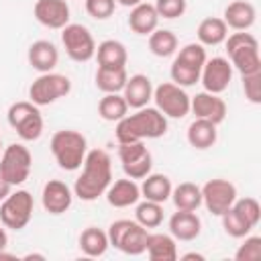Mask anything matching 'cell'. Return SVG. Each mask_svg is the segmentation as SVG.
<instances>
[{
    "instance_id": "6da1fadb",
    "label": "cell",
    "mask_w": 261,
    "mask_h": 261,
    "mask_svg": "<svg viewBox=\"0 0 261 261\" xmlns=\"http://www.w3.org/2000/svg\"><path fill=\"white\" fill-rule=\"evenodd\" d=\"M82 175L73 184V196L82 202H94L112 184V159L104 149H92L86 153Z\"/></svg>"
},
{
    "instance_id": "7a4b0ae2",
    "label": "cell",
    "mask_w": 261,
    "mask_h": 261,
    "mask_svg": "<svg viewBox=\"0 0 261 261\" xmlns=\"http://www.w3.org/2000/svg\"><path fill=\"white\" fill-rule=\"evenodd\" d=\"M167 133V116L153 106L137 108V112L126 114L116 122V141L135 143L145 139H159Z\"/></svg>"
},
{
    "instance_id": "3957f363",
    "label": "cell",
    "mask_w": 261,
    "mask_h": 261,
    "mask_svg": "<svg viewBox=\"0 0 261 261\" xmlns=\"http://www.w3.org/2000/svg\"><path fill=\"white\" fill-rule=\"evenodd\" d=\"M49 149L57 161V165L65 171H75L84 165L88 153V141L80 130L63 128L51 137Z\"/></svg>"
},
{
    "instance_id": "277c9868",
    "label": "cell",
    "mask_w": 261,
    "mask_h": 261,
    "mask_svg": "<svg viewBox=\"0 0 261 261\" xmlns=\"http://www.w3.org/2000/svg\"><path fill=\"white\" fill-rule=\"evenodd\" d=\"M224 45H226V53H228L230 65H232L241 75L261 71L259 41H257L251 33H247V31H237V33H232V35L226 37Z\"/></svg>"
},
{
    "instance_id": "5b68a950",
    "label": "cell",
    "mask_w": 261,
    "mask_h": 261,
    "mask_svg": "<svg viewBox=\"0 0 261 261\" xmlns=\"http://www.w3.org/2000/svg\"><path fill=\"white\" fill-rule=\"evenodd\" d=\"M206 49L200 43H188L186 47L179 49V53L175 55L169 75L171 82L181 86V88H190L196 82H200V71L206 63Z\"/></svg>"
},
{
    "instance_id": "8992f818",
    "label": "cell",
    "mask_w": 261,
    "mask_h": 261,
    "mask_svg": "<svg viewBox=\"0 0 261 261\" xmlns=\"http://www.w3.org/2000/svg\"><path fill=\"white\" fill-rule=\"evenodd\" d=\"M108 241L114 249H118L120 253L124 255H143L145 249H147V237H149V230L145 226H141L137 220H128V218H120V220H114L108 230Z\"/></svg>"
},
{
    "instance_id": "52a82bcc",
    "label": "cell",
    "mask_w": 261,
    "mask_h": 261,
    "mask_svg": "<svg viewBox=\"0 0 261 261\" xmlns=\"http://www.w3.org/2000/svg\"><path fill=\"white\" fill-rule=\"evenodd\" d=\"M8 124L16 130V135L22 141H37L43 135V114L39 110L37 104H33L31 100H20L10 104L8 112H6Z\"/></svg>"
},
{
    "instance_id": "ba28073f",
    "label": "cell",
    "mask_w": 261,
    "mask_h": 261,
    "mask_svg": "<svg viewBox=\"0 0 261 261\" xmlns=\"http://www.w3.org/2000/svg\"><path fill=\"white\" fill-rule=\"evenodd\" d=\"M33 208H35V200H33L31 192H27V190L10 192L0 202L2 226L10 228V230H22L33 218Z\"/></svg>"
},
{
    "instance_id": "9c48e42d",
    "label": "cell",
    "mask_w": 261,
    "mask_h": 261,
    "mask_svg": "<svg viewBox=\"0 0 261 261\" xmlns=\"http://www.w3.org/2000/svg\"><path fill=\"white\" fill-rule=\"evenodd\" d=\"M33 167V155L22 143H12L4 147L0 155V175L14 188L29 179Z\"/></svg>"
},
{
    "instance_id": "30bf717a",
    "label": "cell",
    "mask_w": 261,
    "mask_h": 261,
    "mask_svg": "<svg viewBox=\"0 0 261 261\" xmlns=\"http://www.w3.org/2000/svg\"><path fill=\"white\" fill-rule=\"evenodd\" d=\"M71 92V82L63 73L47 71L41 73L29 88V100L37 106H49Z\"/></svg>"
},
{
    "instance_id": "8fae6325",
    "label": "cell",
    "mask_w": 261,
    "mask_h": 261,
    "mask_svg": "<svg viewBox=\"0 0 261 261\" xmlns=\"http://www.w3.org/2000/svg\"><path fill=\"white\" fill-rule=\"evenodd\" d=\"M61 43L71 61L86 63L96 55V41L90 29L80 22H67L61 29Z\"/></svg>"
},
{
    "instance_id": "7c38bea8",
    "label": "cell",
    "mask_w": 261,
    "mask_h": 261,
    "mask_svg": "<svg viewBox=\"0 0 261 261\" xmlns=\"http://www.w3.org/2000/svg\"><path fill=\"white\" fill-rule=\"evenodd\" d=\"M153 100L155 108L167 118H184L190 114V96L181 86L173 82H163L153 88Z\"/></svg>"
},
{
    "instance_id": "4fadbf2b",
    "label": "cell",
    "mask_w": 261,
    "mask_h": 261,
    "mask_svg": "<svg viewBox=\"0 0 261 261\" xmlns=\"http://www.w3.org/2000/svg\"><path fill=\"white\" fill-rule=\"evenodd\" d=\"M200 190H202V204L214 216L226 212L237 200V186L222 177L208 179Z\"/></svg>"
},
{
    "instance_id": "5bb4252c",
    "label": "cell",
    "mask_w": 261,
    "mask_h": 261,
    "mask_svg": "<svg viewBox=\"0 0 261 261\" xmlns=\"http://www.w3.org/2000/svg\"><path fill=\"white\" fill-rule=\"evenodd\" d=\"M200 82L206 92L210 94H222L230 82H232V65L226 57H212L206 59L202 71H200Z\"/></svg>"
},
{
    "instance_id": "9a60e30c",
    "label": "cell",
    "mask_w": 261,
    "mask_h": 261,
    "mask_svg": "<svg viewBox=\"0 0 261 261\" xmlns=\"http://www.w3.org/2000/svg\"><path fill=\"white\" fill-rule=\"evenodd\" d=\"M190 112H194L196 118L210 120L218 126L226 118V102L220 98V94H210L204 90L190 98Z\"/></svg>"
},
{
    "instance_id": "2e32d148",
    "label": "cell",
    "mask_w": 261,
    "mask_h": 261,
    "mask_svg": "<svg viewBox=\"0 0 261 261\" xmlns=\"http://www.w3.org/2000/svg\"><path fill=\"white\" fill-rule=\"evenodd\" d=\"M33 14L43 27L61 31L69 22V4L67 0H37Z\"/></svg>"
},
{
    "instance_id": "e0dca14e",
    "label": "cell",
    "mask_w": 261,
    "mask_h": 261,
    "mask_svg": "<svg viewBox=\"0 0 261 261\" xmlns=\"http://www.w3.org/2000/svg\"><path fill=\"white\" fill-rule=\"evenodd\" d=\"M41 202H43V208L49 212V214H63L71 208V202H73V192L71 188L61 181V179H49L45 186H43V194H41Z\"/></svg>"
},
{
    "instance_id": "ac0fdd59",
    "label": "cell",
    "mask_w": 261,
    "mask_h": 261,
    "mask_svg": "<svg viewBox=\"0 0 261 261\" xmlns=\"http://www.w3.org/2000/svg\"><path fill=\"white\" fill-rule=\"evenodd\" d=\"M202 232V220L194 210H177L169 218V234L175 241H194Z\"/></svg>"
},
{
    "instance_id": "d6986e66",
    "label": "cell",
    "mask_w": 261,
    "mask_h": 261,
    "mask_svg": "<svg viewBox=\"0 0 261 261\" xmlns=\"http://www.w3.org/2000/svg\"><path fill=\"white\" fill-rule=\"evenodd\" d=\"M27 59H29V65L39 71V73H47V71H53L59 63V51L57 47L47 41V39H39L35 43H31L29 47V53H27Z\"/></svg>"
},
{
    "instance_id": "ffe728a7",
    "label": "cell",
    "mask_w": 261,
    "mask_h": 261,
    "mask_svg": "<svg viewBox=\"0 0 261 261\" xmlns=\"http://www.w3.org/2000/svg\"><path fill=\"white\" fill-rule=\"evenodd\" d=\"M122 96L128 104V108H143L149 106V102L153 100V84L149 80V75L145 73H135L126 80Z\"/></svg>"
},
{
    "instance_id": "44dd1931",
    "label": "cell",
    "mask_w": 261,
    "mask_h": 261,
    "mask_svg": "<svg viewBox=\"0 0 261 261\" xmlns=\"http://www.w3.org/2000/svg\"><path fill=\"white\" fill-rule=\"evenodd\" d=\"M106 202L112 208H128L135 206L141 198V188L137 186L135 179L124 177V179H116L114 184L108 186V190L104 192Z\"/></svg>"
},
{
    "instance_id": "7402d4cb",
    "label": "cell",
    "mask_w": 261,
    "mask_h": 261,
    "mask_svg": "<svg viewBox=\"0 0 261 261\" xmlns=\"http://www.w3.org/2000/svg\"><path fill=\"white\" fill-rule=\"evenodd\" d=\"M222 20L232 31H249L257 20V8L247 0H232L224 8Z\"/></svg>"
},
{
    "instance_id": "603a6c76",
    "label": "cell",
    "mask_w": 261,
    "mask_h": 261,
    "mask_svg": "<svg viewBox=\"0 0 261 261\" xmlns=\"http://www.w3.org/2000/svg\"><path fill=\"white\" fill-rule=\"evenodd\" d=\"M157 24H159V14H157L153 4L141 2V4L130 8L128 27H130L133 33H137V35H151L157 29Z\"/></svg>"
},
{
    "instance_id": "cb8c5ba5",
    "label": "cell",
    "mask_w": 261,
    "mask_h": 261,
    "mask_svg": "<svg viewBox=\"0 0 261 261\" xmlns=\"http://www.w3.org/2000/svg\"><path fill=\"white\" fill-rule=\"evenodd\" d=\"M145 251L151 261H175L177 259V241L165 232H149Z\"/></svg>"
},
{
    "instance_id": "d4e9b609",
    "label": "cell",
    "mask_w": 261,
    "mask_h": 261,
    "mask_svg": "<svg viewBox=\"0 0 261 261\" xmlns=\"http://www.w3.org/2000/svg\"><path fill=\"white\" fill-rule=\"evenodd\" d=\"M98 59V67H126L128 61V53L124 43L116 41V39H106L96 47V55Z\"/></svg>"
},
{
    "instance_id": "484cf974",
    "label": "cell",
    "mask_w": 261,
    "mask_h": 261,
    "mask_svg": "<svg viewBox=\"0 0 261 261\" xmlns=\"http://www.w3.org/2000/svg\"><path fill=\"white\" fill-rule=\"evenodd\" d=\"M188 143L190 147L198 149V151H206L210 147H214L216 139H218V133H216V124L210 122V120H204V118H196L190 126H188Z\"/></svg>"
},
{
    "instance_id": "4316f807",
    "label": "cell",
    "mask_w": 261,
    "mask_h": 261,
    "mask_svg": "<svg viewBox=\"0 0 261 261\" xmlns=\"http://www.w3.org/2000/svg\"><path fill=\"white\" fill-rule=\"evenodd\" d=\"M196 35H198V43H200V45H204V47H216V45H220V43L226 41V37H228V27H226V22H224L222 18H218V16H208V18H204V20L198 24Z\"/></svg>"
},
{
    "instance_id": "83f0119b",
    "label": "cell",
    "mask_w": 261,
    "mask_h": 261,
    "mask_svg": "<svg viewBox=\"0 0 261 261\" xmlns=\"http://www.w3.org/2000/svg\"><path fill=\"white\" fill-rule=\"evenodd\" d=\"M139 188H141V196L145 200H153L159 204H165L173 190L171 179L163 173H149L147 177H143V184Z\"/></svg>"
},
{
    "instance_id": "f1b7e54d",
    "label": "cell",
    "mask_w": 261,
    "mask_h": 261,
    "mask_svg": "<svg viewBox=\"0 0 261 261\" xmlns=\"http://www.w3.org/2000/svg\"><path fill=\"white\" fill-rule=\"evenodd\" d=\"M128 80L126 67H98L96 69V88L104 94H122Z\"/></svg>"
},
{
    "instance_id": "f546056e",
    "label": "cell",
    "mask_w": 261,
    "mask_h": 261,
    "mask_svg": "<svg viewBox=\"0 0 261 261\" xmlns=\"http://www.w3.org/2000/svg\"><path fill=\"white\" fill-rule=\"evenodd\" d=\"M110 247L108 234L106 230L98 228V226H88L86 230H82L80 234V249L86 257H102Z\"/></svg>"
},
{
    "instance_id": "4dcf8cb0",
    "label": "cell",
    "mask_w": 261,
    "mask_h": 261,
    "mask_svg": "<svg viewBox=\"0 0 261 261\" xmlns=\"http://www.w3.org/2000/svg\"><path fill=\"white\" fill-rule=\"evenodd\" d=\"M175 204L177 210H198L202 206V190L200 186L192 184V181H184L179 186H175L171 190V196H169Z\"/></svg>"
},
{
    "instance_id": "1f68e13d",
    "label": "cell",
    "mask_w": 261,
    "mask_h": 261,
    "mask_svg": "<svg viewBox=\"0 0 261 261\" xmlns=\"http://www.w3.org/2000/svg\"><path fill=\"white\" fill-rule=\"evenodd\" d=\"M98 114L108 122H118L128 114V104L122 94H104L98 102Z\"/></svg>"
},
{
    "instance_id": "d6a6232c",
    "label": "cell",
    "mask_w": 261,
    "mask_h": 261,
    "mask_svg": "<svg viewBox=\"0 0 261 261\" xmlns=\"http://www.w3.org/2000/svg\"><path fill=\"white\" fill-rule=\"evenodd\" d=\"M149 51L155 57H171L177 51V37L169 29H155L149 35Z\"/></svg>"
},
{
    "instance_id": "836d02e7",
    "label": "cell",
    "mask_w": 261,
    "mask_h": 261,
    "mask_svg": "<svg viewBox=\"0 0 261 261\" xmlns=\"http://www.w3.org/2000/svg\"><path fill=\"white\" fill-rule=\"evenodd\" d=\"M135 220L145 228H157L163 222V204L153 200L137 202L135 208Z\"/></svg>"
},
{
    "instance_id": "e575fe53",
    "label": "cell",
    "mask_w": 261,
    "mask_h": 261,
    "mask_svg": "<svg viewBox=\"0 0 261 261\" xmlns=\"http://www.w3.org/2000/svg\"><path fill=\"white\" fill-rule=\"evenodd\" d=\"M220 220H222V228H224V232L228 234V237H232V239H243V237H247L253 228L245 222V218L230 206L226 212H222L220 214Z\"/></svg>"
},
{
    "instance_id": "d590c367",
    "label": "cell",
    "mask_w": 261,
    "mask_h": 261,
    "mask_svg": "<svg viewBox=\"0 0 261 261\" xmlns=\"http://www.w3.org/2000/svg\"><path fill=\"white\" fill-rule=\"evenodd\" d=\"M151 167H153V157H151L149 151H145L141 157H137L133 161L122 163V171L130 179H143V177H147L151 173Z\"/></svg>"
},
{
    "instance_id": "8d00e7d4",
    "label": "cell",
    "mask_w": 261,
    "mask_h": 261,
    "mask_svg": "<svg viewBox=\"0 0 261 261\" xmlns=\"http://www.w3.org/2000/svg\"><path fill=\"white\" fill-rule=\"evenodd\" d=\"M232 208L245 218V222L251 228H255L259 224V220H261V206H259V202L255 198H241V200L237 198Z\"/></svg>"
},
{
    "instance_id": "74e56055",
    "label": "cell",
    "mask_w": 261,
    "mask_h": 261,
    "mask_svg": "<svg viewBox=\"0 0 261 261\" xmlns=\"http://www.w3.org/2000/svg\"><path fill=\"white\" fill-rule=\"evenodd\" d=\"M245 243L237 249L234 259L237 261H259L261 259V237L253 234V237H243Z\"/></svg>"
},
{
    "instance_id": "f35d334b",
    "label": "cell",
    "mask_w": 261,
    "mask_h": 261,
    "mask_svg": "<svg viewBox=\"0 0 261 261\" xmlns=\"http://www.w3.org/2000/svg\"><path fill=\"white\" fill-rule=\"evenodd\" d=\"M153 6H155V10H157L159 18L173 20V18L184 16V12H186V8H188V2H186V0H157Z\"/></svg>"
},
{
    "instance_id": "ab89813d",
    "label": "cell",
    "mask_w": 261,
    "mask_h": 261,
    "mask_svg": "<svg viewBox=\"0 0 261 261\" xmlns=\"http://www.w3.org/2000/svg\"><path fill=\"white\" fill-rule=\"evenodd\" d=\"M241 80H243L245 98H247L251 104H261V71L241 75Z\"/></svg>"
},
{
    "instance_id": "60d3db41",
    "label": "cell",
    "mask_w": 261,
    "mask_h": 261,
    "mask_svg": "<svg viewBox=\"0 0 261 261\" xmlns=\"http://www.w3.org/2000/svg\"><path fill=\"white\" fill-rule=\"evenodd\" d=\"M116 0H86V12L96 20H106L114 14Z\"/></svg>"
},
{
    "instance_id": "b9f144b4",
    "label": "cell",
    "mask_w": 261,
    "mask_h": 261,
    "mask_svg": "<svg viewBox=\"0 0 261 261\" xmlns=\"http://www.w3.org/2000/svg\"><path fill=\"white\" fill-rule=\"evenodd\" d=\"M10 192H12V186H10V184H8V181H6V179L0 175V202H2V200H4V198L10 194Z\"/></svg>"
},
{
    "instance_id": "7bdbcfd3",
    "label": "cell",
    "mask_w": 261,
    "mask_h": 261,
    "mask_svg": "<svg viewBox=\"0 0 261 261\" xmlns=\"http://www.w3.org/2000/svg\"><path fill=\"white\" fill-rule=\"evenodd\" d=\"M6 245H8V234H6V230L0 226V251H4Z\"/></svg>"
},
{
    "instance_id": "ee69618b",
    "label": "cell",
    "mask_w": 261,
    "mask_h": 261,
    "mask_svg": "<svg viewBox=\"0 0 261 261\" xmlns=\"http://www.w3.org/2000/svg\"><path fill=\"white\" fill-rule=\"evenodd\" d=\"M118 4H122V6H126V8H133V6H137V4H141L143 0H116Z\"/></svg>"
},
{
    "instance_id": "f6af8a7d",
    "label": "cell",
    "mask_w": 261,
    "mask_h": 261,
    "mask_svg": "<svg viewBox=\"0 0 261 261\" xmlns=\"http://www.w3.org/2000/svg\"><path fill=\"white\" fill-rule=\"evenodd\" d=\"M181 259H184V261H190V259H198V261H202L204 255H200V253H186Z\"/></svg>"
},
{
    "instance_id": "bcb514c9",
    "label": "cell",
    "mask_w": 261,
    "mask_h": 261,
    "mask_svg": "<svg viewBox=\"0 0 261 261\" xmlns=\"http://www.w3.org/2000/svg\"><path fill=\"white\" fill-rule=\"evenodd\" d=\"M22 259H27V261H29V259H45V255H37V253H29V255H24Z\"/></svg>"
},
{
    "instance_id": "7dc6e473",
    "label": "cell",
    "mask_w": 261,
    "mask_h": 261,
    "mask_svg": "<svg viewBox=\"0 0 261 261\" xmlns=\"http://www.w3.org/2000/svg\"><path fill=\"white\" fill-rule=\"evenodd\" d=\"M0 259H16V255L6 253V251H0Z\"/></svg>"
},
{
    "instance_id": "c3c4849f",
    "label": "cell",
    "mask_w": 261,
    "mask_h": 261,
    "mask_svg": "<svg viewBox=\"0 0 261 261\" xmlns=\"http://www.w3.org/2000/svg\"><path fill=\"white\" fill-rule=\"evenodd\" d=\"M0 151H2V139H0Z\"/></svg>"
}]
</instances>
